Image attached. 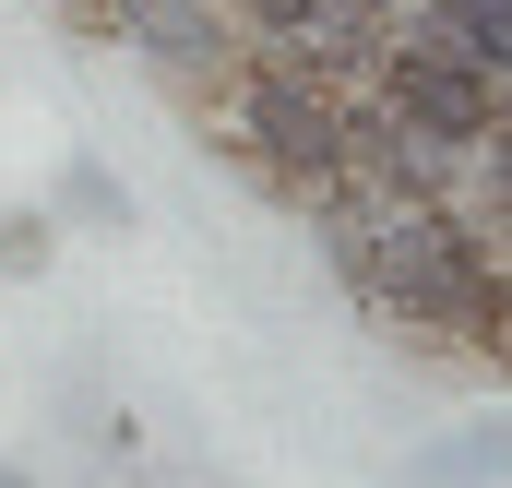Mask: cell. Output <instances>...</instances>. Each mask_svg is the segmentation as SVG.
<instances>
[{"instance_id":"6da1fadb","label":"cell","mask_w":512,"mask_h":488,"mask_svg":"<svg viewBox=\"0 0 512 488\" xmlns=\"http://www.w3.org/2000/svg\"><path fill=\"white\" fill-rule=\"evenodd\" d=\"M346 84L334 72H310L298 48H251L239 60V84L203 108V131H215V155L239 167V179H262L274 203H298V215H322L334 203V179H346Z\"/></svg>"},{"instance_id":"7a4b0ae2","label":"cell","mask_w":512,"mask_h":488,"mask_svg":"<svg viewBox=\"0 0 512 488\" xmlns=\"http://www.w3.org/2000/svg\"><path fill=\"white\" fill-rule=\"evenodd\" d=\"M370 108H382L405 143H429L441 167H477V143L512 120V84H489L477 60H453V48H429L417 24H393L382 48H370Z\"/></svg>"},{"instance_id":"3957f363","label":"cell","mask_w":512,"mask_h":488,"mask_svg":"<svg viewBox=\"0 0 512 488\" xmlns=\"http://www.w3.org/2000/svg\"><path fill=\"white\" fill-rule=\"evenodd\" d=\"M120 48H143V72H155L191 120H203V108L239 84V60H251V36H239V12H227V0H131Z\"/></svg>"},{"instance_id":"277c9868","label":"cell","mask_w":512,"mask_h":488,"mask_svg":"<svg viewBox=\"0 0 512 488\" xmlns=\"http://www.w3.org/2000/svg\"><path fill=\"white\" fill-rule=\"evenodd\" d=\"M429 48H453V60H477L489 84H512V0H417L405 12Z\"/></svg>"},{"instance_id":"5b68a950","label":"cell","mask_w":512,"mask_h":488,"mask_svg":"<svg viewBox=\"0 0 512 488\" xmlns=\"http://www.w3.org/2000/svg\"><path fill=\"white\" fill-rule=\"evenodd\" d=\"M512 477V417H477V429H453L441 453H417L405 488H501Z\"/></svg>"},{"instance_id":"8992f818","label":"cell","mask_w":512,"mask_h":488,"mask_svg":"<svg viewBox=\"0 0 512 488\" xmlns=\"http://www.w3.org/2000/svg\"><path fill=\"white\" fill-rule=\"evenodd\" d=\"M227 12H239V36H251V48H322L358 0H227Z\"/></svg>"},{"instance_id":"52a82bcc","label":"cell","mask_w":512,"mask_h":488,"mask_svg":"<svg viewBox=\"0 0 512 488\" xmlns=\"http://www.w3.org/2000/svg\"><path fill=\"white\" fill-rule=\"evenodd\" d=\"M60 227H131V191H120V167H96V155H72L60 167V203H48Z\"/></svg>"},{"instance_id":"ba28073f","label":"cell","mask_w":512,"mask_h":488,"mask_svg":"<svg viewBox=\"0 0 512 488\" xmlns=\"http://www.w3.org/2000/svg\"><path fill=\"white\" fill-rule=\"evenodd\" d=\"M48 262H60V215L0 203V274H48Z\"/></svg>"},{"instance_id":"9c48e42d","label":"cell","mask_w":512,"mask_h":488,"mask_svg":"<svg viewBox=\"0 0 512 488\" xmlns=\"http://www.w3.org/2000/svg\"><path fill=\"white\" fill-rule=\"evenodd\" d=\"M477 167H489V191H501V215H512V120L489 131V143H477Z\"/></svg>"},{"instance_id":"30bf717a","label":"cell","mask_w":512,"mask_h":488,"mask_svg":"<svg viewBox=\"0 0 512 488\" xmlns=\"http://www.w3.org/2000/svg\"><path fill=\"white\" fill-rule=\"evenodd\" d=\"M60 12H72L84 36H120V24H131V0H60Z\"/></svg>"},{"instance_id":"8fae6325","label":"cell","mask_w":512,"mask_h":488,"mask_svg":"<svg viewBox=\"0 0 512 488\" xmlns=\"http://www.w3.org/2000/svg\"><path fill=\"white\" fill-rule=\"evenodd\" d=\"M501 346H512V274H501Z\"/></svg>"},{"instance_id":"7c38bea8","label":"cell","mask_w":512,"mask_h":488,"mask_svg":"<svg viewBox=\"0 0 512 488\" xmlns=\"http://www.w3.org/2000/svg\"><path fill=\"white\" fill-rule=\"evenodd\" d=\"M0 488H24V477H12V465H0Z\"/></svg>"},{"instance_id":"4fadbf2b","label":"cell","mask_w":512,"mask_h":488,"mask_svg":"<svg viewBox=\"0 0 512 488\" xmlns=\"http://www.w3.org/2000/svg\"><path fill=\"white\" fill-rule=\"evenodd\" d=\"M405 12H417V0H405Z\"/></svg>"}]
</instances>
